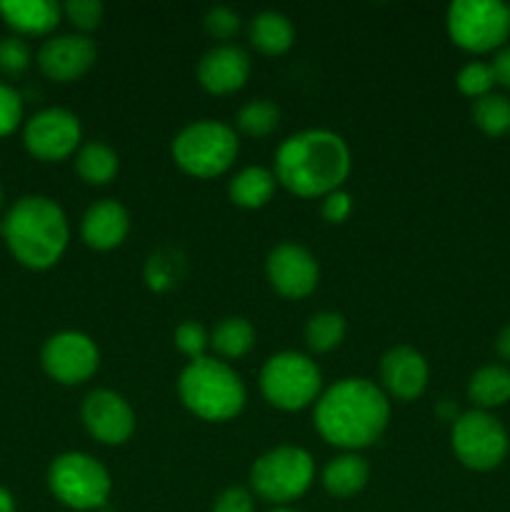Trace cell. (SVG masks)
I'll use <instances>...</instances> for the list:
<instances>
[{
	"label": "cell",
	"instance_id": "cell-25",
	"mask_svg": "<svg viewBox=\"0 0 510 512\" xmlns=\"http://www.w3.org/2000/svg\"><path fill=\"white\" fill-rule=\"evenodd\" d=\"M255 345V328L250 320L240 318V315H230L223 318L210 333V348L220 355L223 360H238L253 350Z\"/></svg>",
	"mask_w": 510,
	"mask_h": 512
},
{
	"label": "cell",
	"instance_id": "cell-35",
	"mask_svg": "<svg viewBox=\"0 0 510 512\" xmlns=\"http://www.w3.org/2000/svg\"><path fill=\"white\" fill-rule=\"evenodd\" d=\"M203 25L208 30V35H213L215 40H230L240 30V15L233 8L215 5V8H210L205 13Z\"/></svg>",
	"mask_w": 510,
	"mask_h": 512
},
{
	"label": "cell",
	"instance_id": "cell-11",
	"mask_svg": "<svg viewBox=\"0 0 510 512\" xmlns=\"http://www.w3.org/2000/svg\"><path fill=\"white\" fill-rule=\"evenodd\" d=\"M40 365L50 380L60 385H83L98 373L100 350L90 335L78 330H60L45 340Z\"/></svg>",
	"mask_w": 510,
	"mask_h": 512
},
{
	"label": "cell",
	"instance_id": "cell-34",
	"mask_svg": "<svg viewBox=\"0 0 510 512\" xmlns=\"http://www.w3.org/2000/svg\"><path fill=\"white\" fill-rule=\"evenodd\" d=\"M23 120V95L8 83H0V138L15 133Z\"/></svg>",
	"mask_w": 510,
	"mask_h": 512
},
{
	"label": "cell",
	"instance_id": "cell-20",
	"mask_svg": "<svg viewBox=\"0 0 510 512\" xmlns=\"http://www.w3.org/2000/svg\"><path fill=\"white\" fill-rule=\"evenodd\" d=\"M278 180H275L273 170L263 168V165H248L228 183V198L230 203L245 210H258L270 203L275 195Z\"/></svg>",
	"mask_w": 510,
	"mask_h": 512
},
{
	"label": "cell",
	"instance_id": "cell-43",
	"mask_svg": "<svg viewBox=\"0 0 510 512\" xmlns=\"http://www.w3.org/2000/svg\"><path fill=\"white\" fill-rule=\"evenodd\" d=\"M508 8H510V5H508Z\"/></svg>",
	"mask_w": 510,
	"mask_h": 512
},
{
	"label": "cell",
	"instance_id": "cell-21",
	"mask_svg": "<svg viewBox=\"0 0 510 512\" xmlns=\"http://www.w3.org/2000/svg\"><path fill=\"white\" fill-rule=\"evenodd\" d=\"M370 465L363 455L343 453L323 468V488L333 498H353L368 485Z\"/></svg>",
	"mask_w": 510,
	"mask_h": 512
},
{
	"label": "cell",
	"instance_id": "cell-14",
	"mask_svg": "<svg viewBox=\"0 0 510 512\" xmlns=\"http://www.w3.org/2000/svg\"><path fill=\"white\" fill-rule=\"evenodd\" d=\"M85 430L103 445H123L135 433V410L120 393L108 388L90 390L80 405Z\"/></svg>",
	"mask_w": 510,
	"mask_h": 512
},
{
	"label": "cell",
	"instance_id": "cell-39",
	"mask_svg": "<svg viewBox=\"0 0 510 512\" xmlns=\"http://www.w3.org/2000/svg\"><path fill=\"white\" fill-rule=\"evenodd\" d=\"M495 350H498L500 358L508 360V363H510V323L505 325V328L498 333V340H495Z\"/></svg>",
	"mask_w": 510,
	"mask_h": 512
},
{
	"label": "cell",
	"instance_id": "cell-15",
	"mask_svg": "<svg viewBox=\"0 0 510 512\" xmlns=\"http://www.w3.org/2000/svg\"><path fill=\"white\" fill-rule=\"evenodd\" d=\"M98 60V48L83 33L53 35L38 50L40 73L55 83H73L83 78Z\"/></svg>",
	"mask_w": 510,
	"mask_h": 512
},
{
	"label": "cell",
	"instance_id": "cell-19",
	"mask_svg": "<svg viewBox=\"0 0 510 512\" xmlns=\"http://www.w3.org/2000/svg\"><path fill=\"white\" fill-rule=\"evenodd\" d=\"M0 18L18 35H48L63 18V5L55 0H8L0 3Z\"/></svg>",
	"mask_w": 510,
	"mask_h": 512
},
{
	"label": "cell",
	"instance_id": "cell-17",
	"mask_svg": "<svg viewBox=\"0 0 510 512\" xmlns=\"http://www.w3.org/2000/svg\"><path fill=\"white\" fill-rule=\"evenodd\" d=\"M380 380H383V388L388 390V395H393L395 400H403V403L418 400L428 388V360L410 345L390 348L380 360Z\"/></svg>",
	"mask_w": 510,
	"mask_h": 512
},
{
	"label": "cell",
	"instance_id": "cell-16",
	"mask_svg": "<svg viewBox=\"0 0 510 512\" xmlns=\"http://www.w3.org/2000/svg\"><path fill=\"white\" fill-rule=\"evenodd\" d=\"M250 55L233 43H223L210 48L198 60V83L210 95H230L243 88L250 78Z\"/></svg>",
	"mask_w": 510,
	"mask_h": 512
},
{
	"label": "cell",
	"instance_id": "cell-36",
	"mask_svg": "<svg viewBox=\"0 0 510 512\" xmlns=\"http://www.w3.org/2000/svg\"><path fill=\"white\" fill-rule=\"evenodd\" d=\"M320 213H323V218L328 220V223L333 225L345 223L348 215L353 213V198H350V193H345L343 188L333 190V193H328L323 198V208H320Z\"/></svg>",
	"mask_w": 510,
	"mask_h": 512
},
{
	"label": "cell",
	"instance_id": "cell-12",
	"mask_svg": "<svg viewBox=\"0 0 510 512\" xmlns=\"http://www.w3.org/2000/svg\"><path fill=\"white\" fill-rule=\"evenodd\" d=\"M83 128L80 118L65 108H45L25 123L23 143L33 158L43 163H58L80 148Z\"/></svg>",
	"mask_w": 510,
	"mask_h": 512
},
{
	"label": "cell",
	"instance_id": "cell-42",
	"mask_svg": "<svg viewBox=\"0 0 510 512\" xmlns=\"http://www.w3.org/2000/svg\"><path fill=\"white\" fill-rule=\"evenodd\" d=\"M270 512H298V510H290V508H278V510H270Z\"/></svg>",
	"mask_w": 510,
	"mask_h": 512
},
{
	"label": "cell",
	"instance_id": "cell-9",
	"mask_svg": "<svg viewBox=\"0 0 510 512\" xmlns=\"http://www.w3.org/2000/svg\"><path fill=\"white\" fill-rule=\"evenodd\" d=\"M48 488L68 508L90 512L108 503L113 480L105 465L98 463L93 455L70 450L50 463Z\"/></svg>",
	"mask_w": 510,
	"mask_h": 512
},
{
	"label": "cell",
	"instance_id": "cell-27",
	"mask_svg": "<svg viewBox=\"0 0 510 512\" xmlns=\"http://www.w3.org/2000/svg\"><path fill=\"white\" fill-rule=\"evenodd\" d=\"M345 330L348 325L343 315L323 310V313H315L305 325V343L313 353H330L345 340Z\"/></svg>",
	"mask_w": 510,
	"mask_h": 512
},
{
	"label": "cell",
	"instance_id": "cell-2",
	"mask_svg": "<svg viewBox=\"0 0 510 512\" xmlns=\"http://www.w3.org/2000/svg\"><path fill=\"white\" fill-rule=\"evenodd\" d=\"M353 168L348 143L325 128L288 135L275 150V180L298 198H325L343 188Z\"/></svg>",
	"mask_w": 510,
	"mask_h": 512
},
{
	"label": "cell",
	"instance_id": "cell-31",
	"mask_svg": "<svg viewBox=\"0 0 510 512\" xmlns=\"http://www.w3.org/2000/svg\"><path fill=\"white\" fill-rule=\"evenodd\" d=\"M33 63L28 43L20 35H8L0 40V75L5 78H20Z\"/></svg>",
	"mask_w": 510,
	"mask_h": 512
},
{
	"label": "cell",
	"instance_id": "cell-41",
	"mask_svg": "<svg viewBox=\"0 0 510 512\" xmlns=\"http://www.w3.org/2000/svg\"><path fill=\"white\" fill-rule=\"evenodd\" d=\"M3 200H5V193H3V185H0V208H3Z\"/></svg>",
	"mask_w": 510,
	"mask_h": 512
},
{
	"label": "cell",
	"instance_id": "cell-30",
	"mask_svg": "<svg viewBox=\"0 0 510 512\" xmlns=\"http://www.w3.org/2000/svg\"><path fill=\"white\" fill-rule=\"evenodd\" d=\"M455 85H458V90L465 95V98H473V100L483 98V95L493 93L495 88L493 68H490V63L473 60V63L463 65V68L458 70V75H455Z\"/></svg>",
	"mask_w": 510,
	"mask_h": 512
},
{
	"label": "cell",
	"instance_id": "cell-33",
	"mask_svg": "<svg viewBox=\"0 0 510 512\" xmlns=\"http://www.w3.org/2000/svg\"><path fill=\"white\" fill-rule=\"evenodd\" d=\"M173 340H175V348H178L183 355H188L190 360L205 358V348L210 345V335L205 333L203 325L195 323V320H185V323H180L178 328H175Z\"/></svg>",
	"mask_w": 510,
	"mask_h": 512
},
{
	"label": "cell",
	"instance_id": "cell-40",
	"mask_svg": "<svg viewBox=\"0 0 510 512\" xmlns=\"http://www.w3.org/2000/svg\"><path fill=\"white\" fill-rule=\"evenodd\" d=\"M0 512H15V498L3 485H0Z\"/></svg>",
	"mask_w": 510,
	"mask_h": 512
},
{
	"label": "cell",
	"instance_id": "cell-32",
	"mask_svg": "<svg viewBox=\"0 0 510 512\" xmlns=\"http://www.w3.org/2000/svg\"><path fill=\"white\" fill-rule=\"evenodd\" d=\"M63 15L73 23V28H78L85 35L103 23L105 8L100 0H68L63 5Z\"/></svg>",
	"mask_w": 510,
	"mask_h": 512
},
{
	"label": "cell",
	"instance_id": "cell-24",
	"mask_svg": "<svg viewBox=\"0 0 510 512\" xmlns=\"http://www.w3.org/2000/svg\"><path fill=\"white\" fill-rule=\"evenodd\" d=\"M118 168V153L100 140L80 145L78 155H75V170H78L80 180L88 185H108L118 175Z\"/></svg>",
	"mask_w": 510,
	"mask_h": 512
},
{
	"label": "cell",
	"instance_id": "cell-13",
	"mask_svg": "<svg viewBox=\"0 0 510 512\" xmlns=\"http://www.w3.org/2000/svg\"><path fill=\"white\" fill-rule=\"evenodd\" d=\"M265 275L275 293L288 300H300L318 288L320 268L308 248L298 243H280L268 253Z\"/></svg>",
	"mask_w": 510,
	"mask_h": 512
},
{
	"label": "cell",
	"instance_id": "cell-5",
	"mask_svg": "<svg viewBox=\"0 0 510 512\" xmlns=\"http://www.w3.org/2000/svg\"><path fill=\"white\" fill-rule=\"evenodd\" d=\"M170 153L183 173L208 180L233 168L240 140L235 128L223 120H195L175 135Z\"/></svg>",
	"mask_w": 510,
	"mask_h": 512
},
{
	"label": "cell",
	"instance_id": "cell-7",
	"mask_svg": "<svg viewBox=\"0 0 510 512\" xmlns=\"http://www.w3.org/2000/svg\"><path fill=\"white\" fill-rule=\"evenodd\" d=\"M315 478L313 455L295 445H280L260 455L250 468V488L265 503L288 505L303 498Z\"/></svg>",
	"mask_w": 510,
	"mask_h": 512
},
{
	"label": "cell",
	"instance_id": "cell-29",
	"mask_svg": "<svg viewBox=\"0 0 510 512\" xmlns=\"http://www.w3.org/2000/svg\"><path fill=\"white\" fill-rule=\"evenodd\" d=\"M180 275H183V260L173 250H158L145 263V283L155 293H165V290L175 288Z\"/></svg>",
	"mask_w": 510,
	"mask_h": 512
},
{
	"label": "cell",
	"instance_id": "cell-8",
	"mask_svg": "<svg viewBox=\"0 0 510 512\" xmlns=\"http://www.w3.org/2000/svg\"><path fill=\"white\" fill-rule=\"evenodd\" d=\"M445 28L465 53H498L510 38V8L500 0H455L448 5Z\"/></svg>",
	"mask_w": 510,
	"mask_h": 512
},
{
	"label": "cell",
	"instance_id": "cell-6",
	"mask_svg": "<svg viewBox=\"0 0 510 512\" xmlns=\"http://www.w3.org/2000/svg\"><path fill=\"white\" fill-rule=\"evenodd\" d=\"M323 390V373L308 355L283 350L265 360L260 368V393L268 405L283 413H298L318 403Z\"/></svg>",
	"mask_w": 510,
	"mask_h": 512
},
{
	"label": "cell",
	"instance_id": "cell-1",
	"mask_svg": "<svg viewBox=\"0 0 510 512\" xmlns=\"http://www.w3.org/2000/svg\"><path fill=\"white\" fill-rule=\"evenodd\" d=\"M390 423V400L373 380L343 378L315 403L313 425L328 445L355 453L383 438Z\"/></svg>",
	"mask_w": 510,
	"mask_h": 512
},
{
	"label": "cell",
	"instance_id": "cell-3",
	"mask_svg": "<svg viewBox=\"0 0 510 512\" xmlns=\"http://www.w3.org/2000/svg\"><path fill=\"white\" fill-rule=\"evenodd\" d=\"M3 240L23 268L48 270L68 248V218L55 200L23 195L5 213Z\"/></svg>",
	"mask_w": 510,
	"mask_h": 512
},
{
	"label": "cell",
	"instance_id": "cell-10",
	"mask_svg": "<svg viewBox=\"0 0 510 512\" xmlns=\"http://www.w3.org/2000/svg\"><path fill=\"white\" fill-rule=\"evenodd\" d=\"M450 445L460 465L475 473H488L508 458L510 435L495 415L485 410H468L460 413L450 428Z\"/></svg>",
	"mask_w": 510,
	"mask_h": 512
},
{
	"label": "cell",
	"instance_id": "cell-26",
	"mask_svg": "<svg viewBox=\"0 0 510 512\" xmlns=\"http://www.w3.org/2000/svg\"><path fill=\"white\" fill-rule=\"evenodd\" d=\"M473 123L488 138H503L510 133V98L503 93H488L473 100Z\"/></svg>",
	"mask_w": 510,
	"mask_h": 512
},
{
	"label": "cell",
	"instance_id": "cell-37",
	"mask_svg": "<svg viewBox=\"0 0 510 512\" xmlns=\"http://www.w3.org/2000/svg\"><path fill=\"white\" fill-rule=\"evenodd\" d=\"M213 512H255V500L250 490L228 488L215 498Z\"/></svg>",
	"mask_w": 510,
	"mask_h": 512
},
{
	"label": "cell",
	"instance_id": "cell-38",
	"mask_svg": "<svg viewBox=\"0 0 510 512\" xmlns=\"http://www.w3.org/2000/svg\"><path fill=\"white\" fill-rule=\"evenodd\" d=\"M495 75V85H503L505 90H510V45L505 43L503 48L495 53L493 63H490Z\"/></svg>",
	"mask_w": 510,
	"mask_h": 512
},
{
	"label": "cell",
	"instance_id": "cell-23",
	"mask_svg": "<svg viewBox=\"0 0 510 512\" xmlns=\"http://www.w3.org/2000/svg\"><path fill=\"white\" fill-rule=\"evenodd\" d=\"M468 398L475 410L503 408L510 403V370L505 365H483L468 380Z\"/></svg>",
	"mask_w": 510,
	"mask_h": 512
},
{
	"label": "cell",
	"instance_id": "cell-4",
	"mask_svg": "<svg viewBox=\"0 0 510 512\" xmlns=\"http://www.w3.org/2000/svg\"><path fill=\"white\" fill-rule=\"evenodd\" d=\"M178 398L195 418L225 423L243 413L248 390L243 378L225 360H190L178 375Z\"/></svg>",
	"mask_w": 510,
	"mask_h": 512
},
{
	"label": "cell",
	"instance_id": "cell-22",
	"mask_svg": "<svg viewBox=\"0 0 510 512\" xmlns=\"http://www.w3.org/2000/svg\"><path fill=\"white\" fill-rule=\"evenodd\" d=\"M250 45L263 55H283L293 48L295 28L288 15L278 10H263L250 20Z\"/></svg>",
	"mask_w": 510,
	"mask_h": 512
},
{
	"label": "cell",
	"instance_id": "cell-28",
	"mask_svg": "<svg viewBox=\"0 0 510 512\" xmlns=\"http://www.w3.org/2000/svg\"><path fill=\"white\" fill-rule=\"evenodd\" d=\"M235 125L240 133L250 138H268L280 125V108L268 98H258L245 103L235 115Z\"/></svg>",
	"mask_w": 510,
	"mask_h": 512
},
{
	"label": "cell",
	"instance_id": "cell-18",
	"mask_svg": "<svg viewBox=\"0 0 510 512\" xmlns=\"http://www.w3.org/2000/svg\"><path fill=\"white\" fill-rule=\"evenodd\" d=\"M130 233V215L123 203L118 200H98L85 210L83 220H80V238L88 248L100 250H115L123 245V240Z\"/></svg>",
	"mask_w": 510,
	"mask_h": 512
}]
</instances>
